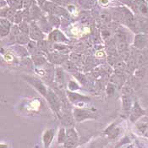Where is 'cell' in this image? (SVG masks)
<instances>
[{
	"instance_id": "6da1fadb",
	"label": "cell",
	"mask_w": 148,
	"mask_h": 148,
	"mask_svg": "<svg viewBox=\"0 0 148 148\" xmlns=\"http://www.w3.org/2000/svg\"><path fill=\"white\" fill-rule=\"evenodd\" d=\"M22 78L25 80L27 83H29L32 87H34L36 91H38L42 96L47 97V87L44 85V83L36 77L35 76H30V75H22Z\"/></svg>"
},
{
	"instance_id": "7a4b0ae2",
	"label": "cell",
	"mask_w": 148,
	"mask_h": 148,
	"mask_svg": "<svg viewBox=\"0 0 148 148\" xmlns=\"http://www.w3.org/2000/svg\"><path fill=\"white\" fill-rule=\"evenodd\" d=\"M43 9L49 14H53V15L66 16L68 14V12L66 11L65 9H64L60 5H58L57 3H54L53 2L47 1L45 3H44V5H43Z\"/></svg>"
},
{
	"instance_id": "3957f363",
	"label": "cell",
	"mask_w": 148,
	"mask_h": 148,
	"mask_svg": "<svg viewBox=\"0 0 148 148\" xmlns=\"http://www.w3.org/2000/svg\"><path fill=\"white\" fill-rule=\"evenodd\" d=\"M132 8L137 14L148 17V4L145 0H134Z\"/></svg>"
},
{
	"instance_id": "277c9868",
	"label": "cell",
	"mask_w": 148,
	"mask_h": 148,
	"mask_svg": "<svg viewBox=\"0 0 148 148\" xmlns=\"http://www.w3.org/2000/svg\"><path fill=\"white\" fill-rule=\"evenodd\" d=\"M121 18L124 21V22L130 28H131L132 30H136V24L135 17H134L133 14L129 10H127L125 8L123 9V10L121 12Z\"/></svg>"
},
{
	"instance_id": "5b68a950",
	"label": "cell",
	"mask_w": 148,
	"mask_h": 148,
	"mask_svg": "<svg viewBox=\"0 0 148 148\" xmlns=\"http://www.w3.org/2000/svg\"><path fill=\"white\" fill-rule=\"evenodd\" d=\"M30 38L33 41H41L43 40L44 34L41 31V28L35 22H32L30 24V32H29Z\"/></svg>"
},
{
	"instance_id": "8992f818",
	"label": "cell",
	"mask_w": 148,
	"mask_h": 148,
	"mask_svg": "<svg viewBox=\"0 0 148 148\" xmlns=\"http://www.w3.org/2000/svg\"><path fill=\"white\" fill-rule=\"evenodd\" d=\"M46 97H47V100L49 103V105L51 106V108L56 113H58V111L60 109V100L58 97L57 95L52 90H49L47 91V95Z\"/></svg>"
},
{
	"instance_id": "52a82bcc",
	"label": "cell",
	"mask_w": 148,
	"mask_h": 148,
	"mask_svg": "<svg viewBox=\"0 0 148 148\" xmlns=\"http://www.w3.org/2000/svg\"><path fill=\"white\" fill-rule=\"evenodd\" d=\"M74 117H75V121H77V122H81V121L87 119L96 118L95 114L91 113L90 111L80 109V108H75L74 110Z\"/></svg>"
},
{
	"instance_id": "ba28073f",
	"label": "cell",
	"mask_w": 148,
	"mask_h": 148,
	"mask_svg": "<svg viewBox=\"0 0 148 148\" xmlns=\"http://www.w3.org/2000/svg\"><path fill=\"white\" fill-rule=\"evenodd\" d=\"M48 40L55 43H64L68 42V38L58 30H53L48 36Z\"/></svg>"
},
{
	"instance_id": "9c48e42d",
	"label": "cell",
	"mask_w": 148,
	"mask_h": 148,
	"mask_svg": "<svg viewBox=\"0 0 148 148\" xmlns=\"http://www.w3.org/2000/svg\"><path fill=\"white\" fill-rule=\"evenodd\" d=\"M78 136L75 131L73 129H69L66 132V140L64 142V147L72 148L77 143Z\"/></svg>"
},
{
	"instance_id": "30bf717a",
	"label": "cell",
	"mask_w": 148,
	"mask_h": 148,
	"mask_svg": "<svg viewBox=\"0 0 148 148\" xmlns=\"http://www.w3.org/2000/svg\"><path fill=\"white\" fill-rule=\"evenodd\" d=\"M67 58L68 56H66V54L61 53H51L47 56V59L55 64H63L65 61H67Z\"/></svg>"
},
{
	"instance_id": "8fae6325",
	"label": "cell",
	"mask_w": 148,
	"mask_h": 148,
	"mask_svg": "<svg viewBox=\"0 0 148 148\" xmlns=\"http://www.w3.org/2000/svg\"><path fill=\"white\" fill-rule=\"evenodd\" d=\"M67 97H68L69 100L73 103H80V102H86V101H90V98L86 96L81 95V94H78L75 93L74 91H67Z\"/></svg>"
},
{
	"instance_id": "7c38bea8",
	"label": "cell",
	"mask_w": 148,
	"mask_h": 148,
	"mask_svg": "<svg viewBox=\"0 0 148 148\" xmlns=\"http://www.w3.org/2000/svg\"><path fill=\"white\" fill-rule=\"evenodd\" d=\"M11 31V22L5 19V18H1L0 21V34L1 36H6L10 34Z\"/></svg>"
},
{
	"instance_id": "4fadbf2b",
	"label": "cell",
	"mask_w": 148,
	"mask_h": 148,
	"mask_svg": "<svg viewBox=\"0 0 148 148\" xmlns=\"http://www.w3.org/2000/svg\"><path fill=\"white\" fill-rule=\"evenodd\" d=\"M16 10L13 9V8H2L1 10V17L2 18H5L7 20H9L10 22L14 21L15 14H16Z\"/></svg>"
},
{
	"instance_id": "5bb4252c",
	"label": "cell",
	"mask_w": 148,
	"mask_h": 148,
	"mask_svg": "<svg viewBox=\"0 0 148 148\" xmlns=\"http://www.w3.org/2000/svg\"><path fill=\"white\" fill-rule=\"evenodd\" d=\"M147 42V36L143 34H137L135 37L134 46L137 48H143Z\"/></svg>"
},
{
	"instance_id": "9a60e30c",
	"label": "cell",
	"mask_w": 148,
	"mask_h": 148,
	"mask_svg": "<svg viewBox=\"0 0 148 148\" xmlns=\"http://www.w3.org/2000/svg\"><path fill=\"white\" fill-rule=\"evenodd\" d=\"M54 137V131L53 130H47L43 135V144L44 148H48Z\"/></svg>"
},
{
	"instance_id": "2e32d148",
	"label": "cell",
	"mask_w": 148,
	"mask_h": 148,
	"mask_svg": "<svg viewBox=\"0 0 148 148\" xmlns=\"http://www.w3.org/2000/svg\"><path fill=\"white\" fill-rule=\"evenodd\" d=\"M32 62H33L34 65L36 66V67L42 66V65H43V64H46V58L43 55L39 54V53L33 54L32 56Z\"/></svg>"
},
{
	"instance_id": "e0dca14e",
	"label": "cell",
	"mask_w": 148,
	"mask_h": 148,
	"mask_svg": "<svg viewBox=\"0 0 148 148\" xmlns=\"http://www.w3.org/2000/svg\"><path fill=\"white\" fill-rule=\"evenodd\" d=\"M143 114V111L142 109L140 108V107L139 106L138 103H136L133 109H132V112H131V115H130V119L131 121H135L136 119H138L140 116H141Z\"/></svg>"
},
{
	"instance_id": "ac0fdd59",
	"label": "cell",
	"mask_w": 148,
	"mask_h": 148,
	"mask_svg": "<svg viewBox=\"0 0 148 148\" xmlns=\"http://www.w3.org/2000/svg\"><path fill=\"white\" fill-rule=\"evenodd\" d=\"M15 42L17 43H20V44H28L31 41H30V36H28L27 34H25L21 32V33L17 36L16 39H15Z\"/></svg>"
},
{
	"instance_id": "d6986e66",
	"label": "cell",
	"mask_w": 148,
	"mask_h": 148,
	"mask_svg": "<svg viewBox=\"0 0 148 148\" xmlns=\"http://www.w3.org/2000/svg\"><path fill=\"white\" fill-rule=\"evenodd\" d=\"M30 17L33 20H40L41 17V11L39 10V8L36 5L32 6V8L30 9Z\"/></svg>"
},
{
	"instance_id": "ffe728a7",
	"label": "cell",
	"mask_w": 148,
	"mask_h": 148,
	"mask_svg": "<svg viewBox=\"0 0 148 148\" xmlns=\"http://www.w3.org/2000/svg\"><path fill=\"white\" fill-rule=\"evenodd\" d=\"M99 18H100L102 22L104 23V24H108L111 21V14L108 10H103L99 13Z\"/></svg>"
},
{
	"instance_id": "44dd1931",
	"label": "cell",
	"mask_w": 148,
	"mask_h": 148,
	"mask_svg": "<svg viewBox=\"0 0 148 148\" xmlns=\"http://www.w3.org/2000/svg\"><path fill=\"white\" fill-rule=\"evenodd\" d=\"M53 47H54L55 50H57L58 53H64V54L68 53L70 51V49H69L68 46L64 45L63 43H54Z\"/></svg>"
},
{
	"instance_id": "7402d4cb",
	"label": "cell",
	"mask_w": 148,
	"mask_h": 148,
	"mask_svg": "<svg viewBox=\"0 0 148 148\" xmlns=\"http://www.w3.org/2000/svg\"><path fill=\"white\" fill-rule=\"evenodd\" d=\"M77 1L80 6L86 10H89V9L93 8L94 4H95L94 0H77Z\"/></svg>"
},
{
	"instance_id": "603a6c76",
	"label": "cell",
	"mask_w": 148,
	"mask_h": 148,
	"mask_svg": "<svg viewBox=\"0 0 148 148\" xmlns=\"http://www.w3.org/2000/svg\"><path fill=\"white\" fill-rule=\"evenodd\" d=\"M10 8L14 10H21L23 7V0H7Z\"/></svg>"
},
{
	"instance_id": "cb8c5ba5",
	"label": "cell",
	"mask_w": 148,
	"mask_h": 148,
	"mask_svg": "<svg viewBox=\"0 0 148 148\" xmlns=\"http://www.w3.org/2000/svg\"><path fill=\"white\" fill-rule=\"evenodd\" d=\"M62 65H63V67L67 71H69V72H76V70H77L76 66L75 65V63L72 62L71 60L65 61Z\"/></svg>"
},
{
	"instance_id": "d4e9b609",
	"label": "cell",
	"mask_w": 148,
	"mask_h": 148,
	"mask_svg": "<svg viewBox=\"0 0 148 148\" xmlns=\"http://www.w3.org/2000/svg\"><path fill=\"white\" fill-rule=\"evenodd\" d=\"M116 49L119 54L128 51V43L127 42H117Z\"/></svg>"
},
{
	"instance_id": "484cf974",
	"label": "cell",
	"mask_w": 148,
	"mask_h": 148,
	"mask_svg": "<svg viewBox=\"0 0 148 148\" xmlns=\"http://www.w3.org/2000/svg\"><path fill=\"white\" fill-rule=\"evenodd\" d=\"M64 71L62 68H58L56 69V73H55V79L56 81L60 83V84H63L64 82Z\"/></svg>"
},
{
	"instance_id": "4316f807",
	"label": "cell",
	"mask_w": 148,
	"mask_h": 148,
	"mask_svg": "<svg viewBox=\"0 0 148 148\" xmlns=\"http://www.w3.org/2000/svg\"><path fill=\"white\" fill-rule=\"evenodd\" d=\"M122 102H123V108H124V110L126 111V112L130 111V107H131V102H130V97H129L127 95L124 94V95L122 96Z\"/></svg>"
},
{
	"instance_id": "83f0119b",
	"label": "cell",
	"mask_w": 148,
	"mask_h": 148,
	"mask_svg": "<svg viewBox=\"0 0 148 148\" xmlns=\"http://www.w3.org/2000/svg\"><path fill=\"white\" fill-rule=\"evenodd\" d=\"M48 22L50 24L51 26H54V27H58L59 25V18L57 15H53V14H49L48 16Z\"/></svg>"
},
{
	"instance_id": "f1b7e54d",
	"label": "cell",
	"mask_w": 148,
	"mask_h": 148,
	"mask_svg": "<svg viewBox=\"0 0 148 148\" xmlns=\"http://www.w3.org/2000/svg\"><path fill=\"white\" fill-rule=\"evenodd\" d=\"M27 50H28V52L32 54V55H33V54H36V53H37V52H38V47H37V44H36L34 42H30L29 43H28V45H27Z\"/></svg>"
},
{
	"instance_id": "f546056e",
	"label": "cell",
	"mask_w": 148,
	"mask_h": 148,
	"mask_svg": "<svg viewBox=\"0 0 148 148\" xmlns=\"http://www.w3.org/2000/svg\"><path fill=\"white\" fill-rule=\"evenodd\" d=\"M19 27H20V30H21V32L25 33V34L29 35V32H30V25L27 24V22L25 21H23L19 25Z\"/></svg>"
},
{
	"instance_id": "4dcf8cb0",
	"label": "cell",
	"mask_w": 148,
	"mask_h": 148,
	"mask_svg": "<svg viewBox=\"0 0 148 148\" xmlns=\"http://www.w3.org/2000/svg\"><path fill=\"white\" fill-rule=\"evenodd\" d=\"M37 47H38V49L40 51L46 52L48 49V43L45 40H41V41L37 42Z\"/></svg>"
},
{
	"instance_id": "1f68e13d",
	"label": "cell",
	"mask_w": 148,
	"mask_h": 148,
	"mask_svg": "<svg viewBox=\"0 0 148 148\" xmlns=\"http://www.w3.org/2000/svg\"><path fill=\"white\" fill-rule=\"evenodd\" d=\"M68 88L71 91H75L78 89H80V86L74 80H69Z\"/></svg>"
},
{
	"instance_id": "d6a6232c",
	"label": "cell",
	"mask_w": 148,
	"mask_h": 148,
	"mask_svg": "<svg viewBox=\"0 0 148 148\" xmlns=\"http://www.w3.org/2000/svg\"><path fill=\"white\" fill-rule=\"evenodd\" d=\"M65 140H66V133L64 131V129H61L58 133V142L59 143L65 142Z\"/></svg>"
},
{
	"instance_id": "836d02e7",
	"label": "cell",
	"mask_w": 148,
	"mask_h": 148,
	"mask_svg": "<svg viewBox=\"0 0 148 148\" xmlns=\"http://www.w3.org/2000/svg\"><path fill=\"white\" fill-rule=\"evenodd\" d=\"M114 67L117 69H119V70H124L125 69H126V64L124 61L119 59V60L115 63Z\"/></svg>"
},
{
	"instance_id": "e575fe53",
	"label": "cell",
	"mask_w": 148,
	"mask_h": 148,
	"mask_svg": "<svg viewBox=\"0 0 148 148\" xmlns=\"http://www.w3.org/2000/svg\"><path fill=\"white\" fill-rule=\"evenodd\" d=\"M115 39L117 42H126V35L124 32H117L115 35Z\"/></svg>"
},
{
	"instance_id": "d590c367",
	"label": "cell",
	"mask_w": 148,
	"mask_h": 148,
	"mask_svg": "<svg viewBox=\"0 0 148 148\" xmlns=\"http://www.w3.org/2000/svg\"><path fill=\"white\" fill-rule=\"evenodd\" d=\"M23 14L21 12H17L15 14V16H14V21L15 24H21L23 21Z\"/></svg>"
},
{
	"instance_id": "8d00e7d4",
	"label": "cell",
	"mask_w": 148,
	"mask_h": 148,
	"mask_svg": "<svg viewBox=\"0 0 148 148\" xmlns=\"http://www.w3.org/2000/svg\"><path fill=\"white\" fill-rule=\"evenodd\" d=\"M114 91H115V86H114L113 84L109 83L107 86V90L106 92L108 96H113L114 94Z\"/></svg>"
},
{
	"instance_id": "74e56055",
	"label": "cell",
	"mask_w": 148,
	"mask_h": 148,
	"mask_svg": "<svg viewBox=\"0 0 148 148\" xmlns=\"http://www.w3.org/2000/svg\"><path fill=\"white\" fill-rule=\"evenodd\" d=\"M70 58H71V61L74 62V63H76V62H80L82 58V56L79 54V53H72L70 55Z\"/></svg>"
},
{
	"instance_id": "f35d334b",
	"label": "cell",
	"mask_w": 148,
	"mask_h": 148,
	"mask_svg": "<svg viewBox=\"0 0 148 148\" xmlns=\"http://www.w3.org/2000/svg\"><path fill=\"white\" fill-rule=\"evenodd\" d=\"M74 74H75V77L77 79V80L80 81V83H85V81H86V78H85V76H84V75H82V74H79V73H76V72H74Z\"/></svg>"
},
{
	"instance_id": "ab89813d",
	"label": "cell",
	"mask_w": 148,
	"mask_h": 148,
	"mask_svg": "<svg viewBox=\"0 0 148 148\" xmlns=\"http://www.w3.org/2000/svg\"><path fill=\"white\" fill-rule=\"evenodd\" d=\"M32 0H23V7L25 10H29L30 8H32Z\"/></svg>"
},
{
	"instance_id": "60d3db41",
	"label": "cell",
	"mask_w": 148,
	"mask_h": 148,
	"mask_svg": "<svg viewBox=\"0 0 148 148\" xmlns=\"http://www.w3.org/2000/svg\"><path fill=\"white\" fill-rule=\"evenodd\" d=\"M110 36H111L110 32L108 31H107V30L102 32V36L103 37V39H105V40H108L110 37Z\"/></svg>"
},
{
	"instance_id": "b9f144b4",
	"label": "cell",
	"mask_w": 148,
	"mask_h": 148,
	"mask_svg": "<svg viewBox=\"0 0 148 148\" xmlns=\"http://www.w3.org/2000/svg\"><path fill=\"white\" fill-rule=\"evenodd\" d=\"M144 73H145V69H138L136 71V75L137 77H142L143 76V75H144Z\"/></svg>"
},
{
	"instance_id": "7bdbcfd3",
	"label": "cell",
	"mask_w": 148,
	"mask_h": 148,
	"mask_svg": "<svg viewBox=\"0 0 148 148\" xmlns=\"http://www.w3.org/2000/svg\"><path fill=\"white\" fill-rule=\"evenodd\" d=\"M51 2H53L54 3H57L58 5H62L63 3H64V0H51Z\"/></svg>"
},
{
	"instance_id": "ee69618b",
	"label": "cell",
	"mask_w": 148,
	"mask_h": 148,
	"mask_svg": "<svg viewBox=\"0 0 148 148\" xmlns=\"http://www.w3.org/2000/svg\"><path fill=\"white\" fill-rule=\"evenodd\" d=\"M46 2H47V0H37V3H38L39 5L42 6V7H43V5H44V3H45Z\"/></svg>"
}]
</instances>
